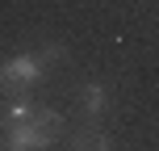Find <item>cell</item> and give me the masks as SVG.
<instances>
[{
  "instance_id": "7a4b0ae2",
  "label": "cell",
  "mask_w": 159,
  "mask_h": 151,
  "mask_svg": "<svg viewBox=\"0 0 159 151\" xmlns=\"http://www.w3.org/2000/svg\"><path fill=\"white\" fill-rule=\"evenodd\" d=\"M75 105H80V118H92V122H105L113 109V88L105 80H84L75 92Z\"/></svg>"
},
{
  "instance_id": "6da1fadb",
  "label": "cell",
  "mask_w": 159,
  "mask_h": 151,
  "mask_svg": "<svg viewBox=\"0 0 159 151\" xmlns=\"http://www.w3.org/2000/svg\"><path fill=\"white\" fill-rule=\"evenodd\" d=\"M46 80V63H42L38 50H17L0 63V92L13 97V92H34V88Z\"/></svg>"
},
{
  "instance_id": "3957f363",
  "label": "cell",
  "mask_w": 159,
  "mask_h": 151,
  "mask_svg": "<svg viewBox=\"0 0 159 151\" xmlns=\"http://www.w3.org/2000/svg\"><path fill=\"white\" fill-rule=\"evenodd\" d=\"M67 143H71L75 151H109V147H117V139L109 134V126H105V122L84 118L80 126H67Z\"/></svg>"
},
{
  "instance_id": "277c9868",
  "label": "cell",
  "mask_w": 159,
  "mask_h": 151,
  "mask_svg": "<svg viewBox=\"0 0 159 151\" xmlns=\"http://www.w3.org/2000/svg\"><path fill=\"white\" fill-rule=\"evenodd\" d=\"M38 55H42V63H46V72H55L59 63H67V46L63 42H38Z\"/></svg>"
}]
</instances>
